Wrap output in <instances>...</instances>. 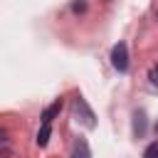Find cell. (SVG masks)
<instances>
[{
	"instance_id": "9c48e42d",
	"label": "cell",
	"mask_w": 158,
	"mask_h": 158,
	"mask_svg": "<svg viewBox=\"0 0 158 158\" xmlns=\"http://www.w3.org/2000/svg\"><path fill=\"white\" fill-rule=\"evenodd\" d=\"M72 10H74V12H84V10H86V5H84V2H74V5H72Z\"/></svg>"
},
{
	"instance_id": "277c9868",
	"label": "cell",
	"mask_w": 158,
	"mask_h": 158,
	"mask_svg": "<svg viewBox=\"0 0 158 158\" xmlns=\"http://www.w3.org/2000/svg\"><path fill=\"white\" fill-rule=\"evenodd\" d=\"M49 136H52V123H42L40 131H37V146L44 148V146L49 143Z\"/></svg>"
},
{
	"instance_id": "3957f363",
	"label": "cell",
	"mask_w": 158,
	"mask_h": 158,
	"mask_svg": "<svg viewBox=\"0 0 158 158\" xmlns=\"http://www.w3.org/2000/svg\"><path fill=\"white\" fill-rule=\"evenodd\" d=\"M59 111H62V99H57L52 106H47V109L42 111V123H52V121H54V116H57Z\"/></svg>"
},
{
	"instance_id": "30bf717a",
	"label": "cell",
	"mask_w": 158,
	"mask_h": 158,
	"mask_svg": "<svg viewBox=\"0 0 158 158\" xmlns=\"http://www.w3.org/2000/svg\"><path fill=\"white\" fill-rule=\"evenodd\" d=\"M2 138H5V128H0V141H2Z\"/></svg>"
},
{
	"instance_id": "7a4b0ae2",
	"label": "cell",
	"mask_w": 158,
	"mask_h": 158,
	"mask_svg": "<svg viewBox=\"0 0 158 158\" xmlns=\"http://www.w3.org/2000/svg\"><path fill=\"white\" fill-rule=\"evenodd\" d=\"M111 64H114V69L116 72H128V47H126V42H118V44H114V49H111Z\"/></svg>"
},
{
	"instance_id": "52a82bcc",
	"label": "cell",
	"mask_w": 158,
	"mask_h": 158,
	"mask_svg": "<svg viewBox=\"0 0 158 158\" xmlns=\"http://www.w3.org/2000/svg\"><path fill=\"white\" fill-rule=\"evenodd\" d=\"M143 158H158V141H153V143L143 151Z\"/></svg>"
},
{
	"instance_id": "ba28073f",
	"label": "cell",
	"mask_w": 158,
	"mask_h": 158,
	"mask_svg": "<svg viewBox=\"0 0 158 158\" xmlns=\"http://www.w3.org/2000/svg\"><path fill=\"white\" fill-rule=\"evenodd\" d=\"M148 79H151V84L158 89V64H153V67H151V72H148Z\"/></svg>"
},
{
	"instance_id": "5b68a950",
	"label": "cell",
	"mask_w": 158,
	"mask_h": 158,
	"mask_svg": "<svg viewBox=\"0 0 158 158\" xmlns=\"http://www.w3.org/2000/svg\"><path fill=\"white\" fill-rule=\"evenodd\" d=\"M72 158H91L89 143H86L84 138H79V141H77V146H74V153H72Z\"/></svg>"
},
{
	"instance_id": "8992f818",
	"label": "cell",
	"mask_w": 158,
	"mask_h": 158,
	"mask_svg": "<svg viewBox=\"0 0 158 158\" xmlns=\"http://www.w3.org/2000/svg\"><path fill=\"white\" fill-rule=\"evenodd\" d=\"M146 131V114L143 111H136V123H133V133L136 136H143Z\"/></svg>"
},
{
	"instance_id": "6da1fadb",
	"label": "cell",
	"mask_w": 158,
	"mask_h": 158,
	"mask_svg": "<svg viewBox=\"0 0 158 158\" xmlns=\"http://www.w3.org/2000/svg\"><path fill=\"white\" fill-rule=\"evenodd\" d=\"M74 116H77V121H81L86 128H96V116H94V111H91V106L86 104L84 96H77V99H74Z\"/></svg>"
}]
</instances>
